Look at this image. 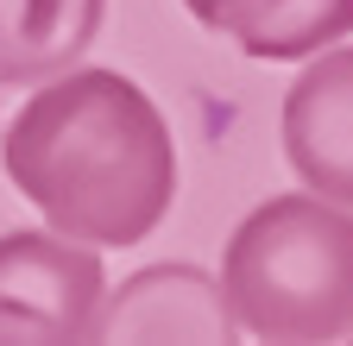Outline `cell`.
Masks as SVG:
<instances>
[{
  "label": "cell",
  "mask_w": 353,
  "mask_h": 346,
  "mask_svg": "<svg viewBox=\"0 0 353 346\" xmlns=\"http://www.w3.org/2000/svg\"><path fill=\"white\" fill-rule=\"evenodd\" d=\"M228 302L221 283L196 265H152L101 296L88 340H228Z\"/></svg>",
  "instance_id": "cell-5"
},
{
  "label": "cell",
  "mask_w": 353,
  "mask_h": 346,
  "mask_svg": "<svg viewBox=\"0 0 353 346\" xmlns=\"http://www.w3.org/2000/svg\"><path fill=\"white\" fill-rule=\"evenodd\" d=\"M101 296L108 271L95 246L38 227L0 233V340H88Z\"/></svg>",
  "instance_id": "cell-3"
},
{
  "label": "cell",
  "mask_w": 353,
  "mask_h": 346,
  "mask_svg": "<svg viewBox=\"0 0 353 346\" xmlns=\"http://www.w3.org/2000/svg\"><path fill=\"white\" fill-rule=\"evenodd\" d=\"M13 189L82 246H139L176 202V145L158 101L120 69H57L32 82L0 139Z\"/></svg>",
  "instance_id": "cell-1"
},
{
  "label": "cell",
  "mask_w": 353,
  "mask_h": 346,
  "mask_svg": "<svg viewBox=\"0 0 353 346\" xmlns=\"http://www.w3.org/2000/svg\"><path fill=\"white\" fill-rule=\"evenodd\" d=\"M284 158L309 195L353 208V45H322L290 82Z\"/></svg>",
  "instance_id": "cell-4"
},
{
  "label": "cell",
  "mask_w": 353,
  "mask_h": 346,
  "mask_svg": "<svg viewBox=\"0 0 353 346\" xmlns=\"http://www.w3.org/2000/svg\"><path fill=\"white\" fill-rule=\"evenodd\" d=\"M108 0H0V89L70 69L101 32Z\"/></svg>",
  "instance_id": "cell-7"
},
{
  "label": "cell",
  "mask_w": 353,
  "mask_h": 346,
  "mask_svg": "<svg viewBox=\"0 0 353 346\" xmlns=\"http://www.w3.org/2000/svg\"><path fill=\"white\" fill-rule=\"evenodd\" d=\"M183 7L259 63H296L353 32V0H183Z\"/></svg>",
  "instance_id": "cell-6"
},
{
  "label": "cell",
  "mask_w": 353,
  "mask_h": 346,
  "mask_svg": "<svg viewBox=\"0 0 353 346\" xmlns=\"http://www.w3.org/2000/svg\"><path fill=\"white\" fill-rule=\"evenodd\" d=\"M228 321L252 340L316 346L353 334V208L322 195H272L221 252Z\"/></svg>",
  "instance_id": "cell-2"
}]
</instances>
